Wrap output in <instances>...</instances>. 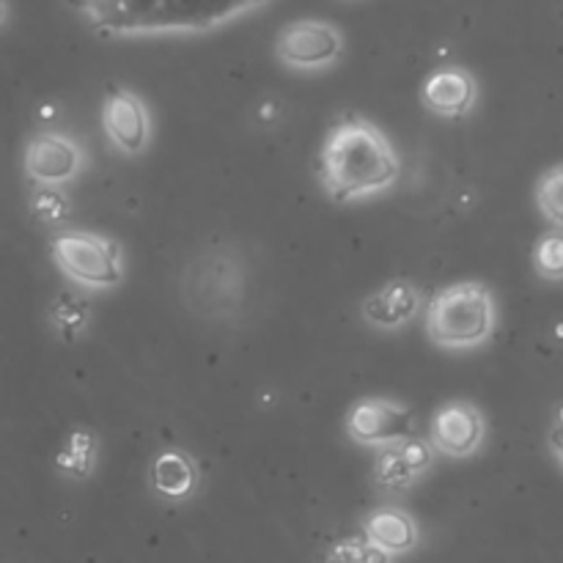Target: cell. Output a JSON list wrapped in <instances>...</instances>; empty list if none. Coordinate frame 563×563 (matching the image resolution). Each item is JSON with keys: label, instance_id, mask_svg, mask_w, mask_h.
<instances>
[{"label": "cell", "instance_id": "obj_1", "mask_svg": "<svg viewBox=\"0 0 563 563\" xmlns=\"http://www.w3.org/2000/svg\"><path fill=\"white\" fill-rule=\"evenodd\" d=\"M71 9L102 38L187 36L209 33L269 0H69Z\"/></svg>", "mask_w": 563, "mask_h": 563}, {"label": "cell", "instance_id": "obj_2", "mask_svg": "<svg viewBox=\"0 0 563 563\" xmlns=\"http://www.w3.org/2000/svg\"><path fill=\"white\" fill-rule=\"evenodd\" d=\"M401 159L374 121L346 113L330 126L319 152V181L330 201H363L394 187Z\"/></svg>", "mask_w": 563, "mask_h": 563}, {"label": "cell", "instance_id": "obj_3", "mask_svg": "<svg viewBox=\"0 0 563 563\" xmlns=\"http://www.w3.org/2000/svg\"><path fill=\"white\" fill-rule=\"evenodd\" d=\"M498 328V306L482 280H460L429 300L427 335L443 350H476Z\"/></svg>", "mask_w": 563, "mask_h": 563}, {"label": "cell", "instance_id": "obj_4", "mask_svg": "<svg viewBox=\"0 0 563 563\" xmlns=\"http://www.w3.org/2000/svg\"><path fill=\"white\" fill-rule=\"evenodd\" d=\"M60 273L86 289H115L124 280L126 264L119 242L97 231H60L49 245Z\"/></svg>", "mask_w": 563, "mask_h": 563}, {"label": "cell", "instance_id": "obj_5", "mask_svg": "<svg viewBox=\"0 0 563 563\" xmlns=\"http://www.w3.org/2000/svg\"><path fill=\"white\" fill-rule=\"evenodd\" d=\"M344 53V36L333 22L295 20L280 27L275 38V58L297 71L328 69Z\"/></svg>", "mask_w": 563, "mask_h": 563}, {"label": "cell", "instance_id": "obj_6", "mask_svg": "<svg viewBox=\"0 0 563 563\" xmlns=\"http://www.w3.org/2000/svg\"><path fill=\"white\" fill-rule=\"evenodd\" d=\"M350 440L366 449H390L416 434V416L410 407L390 399H361L346 416Z\"/></svg>", "mask_w": 563, "mask_h": 563}, {"label": "cell", "instance_id": "obj_7", "mask_svg": "<svg viewBox=\"0 0 563 563\" xmlns=\"http://www.w3.org/2000/svg\"><path fill=\"white\" fill-rule=\"evenodd\" d=\"M86 168V154L71 137L42 132L25 148V174L38 187H58L77 179Z\"/></svg>", "mask_w": 563, "mask_h": 563}, {"label": "cell", "instance_id": "obj_8", "mask_svg": "<svg viewBox=\"0 0 563 563\" xmlns=\"http://www.w3.org/2000/svg\"><path fill=\"white\" fill-rule=\"evenodd\" d=\"M429 443L438 454L467 460L484 443V416L471 401H449L429 423Z\"/></svg>", "mask_w": 563, "mask_h": 563}, {"label": "cell", "instance_id": "obj_9", "mask_svg": "<svg viewBox=\"0 0 563 563\" xmlns=\"http://www.w3.org/2000/svg\"><path fill=\"white\" fill-rule=\"evenodd\" d=\"M104 135L124 154H141L152 141V119L137 93L126 88H113L102 108Z\"/></svg>", "mask_w": 563, "mask_h": 563}, {"label": "cell", "instance_id": "obj_10", "mask_svg": "<svg viewBox=\"0 0 563 563\" xmlns=\"http://www.w3.org/2000/svg\"><path fill=\"white\" fill-rule=\"evenodd\" d=\"M421 99L429 113L443 115V119H462L476 104L478 86L471 71L462 66H443L427 77Z\"/></svg>", "mask_w": 563, "mask_h": 563}, {"label": "cell", "instance_id": "obj_11", "mask_svg": "<svg viewBox=\"0 0 563 563\" xmlns=\"http://www.w3.org/2000/svg\"><path fill=\"white\" fill-rule=\"evenodd\" d=\"M421 306V291L407 278H396L366 297L363 302V319L374 328L396 330L412 322Z\"/></svg>", "mask_w": 563, "mask_h": 563}, {"label": "cell", "instance_id": "obj_12", "mask_svg": "<svg viewBox=\"0 0 563 563\" xmlns=\"http://www.w3.org/2000/svg\"><path fill=\"white\" fill-rule=\"evenodd\" d=\"M368 542L388 555L410 553L418 544V526L407 511L401 509H379L363 526Z\"/></svg>", "mask_w": 563, "mask_h": 563}, {"label": "cell", "instance_id": "obj_13", "mask_svg": "<svg viewBox=\"0 0 563 563\" xmlns=\"http://www.w3.org/2000/svg\"><path fill=\"white\" fill-rule=\"evenodd\" d=\"M196 482H198L196 465H192L190 456L181 454V451H163V454L154 460L152 484L163 498H170V500L190 498L192 489H196Z\"/></svg>", "mask_w": 563, "mask_h": 563}, {"label": "cell", "instance_id": "obj_14", "mask_svg": "<svg viewBox=\"0 0 563 563\" xmlns=\"http://www.w3.org/2000/svg\"><path fill=\"white\" fill-rule=\"evenodd\" d=\"M537 209L553 229H563V163L544 170L537 181Z\"/></svg>", "mask_w": 563, "mask_h": 563}, {"label": "cell", "instance_id": "obj_15", "mask_svg": "<svg viewBox=\"0 0 563 563\" xmlns=\"http://www.w3.org/2000/svg\"><path fill=\"white\" fill-rule=\"evenodd\" d=\"M374 478H377L379 487L385 489H407L418 478L416 467L405 460L399 445H390V449H383L379 454L377 467H374Z\"/></svg>", "mask_w": 563, "mask_h": 563}, {"label": "cell", "instance_id": "obj_16", "mask_svg": "<svg viewBox=\"0 0 563 563\" xmlns=\"http://www.w3.org/2000/svg\"><path fill=\"white\" fill-rule=\"evenodd\" d=\"M533 269L544 280H563V229L539 236L533 245Z\"/></svg>", "mask_w": 563, "mask_h": 563}, {"label": "cell", "instance_id": "obj_17", "mask_svg": "<svg viewBox=\"0 0 563 563\" xmlns=\"http://www.w3.org/2000/svg\"><path fill=\"white\" fill-rule=\"evenodd\" d=\"M394 555L383 553L379 548H374L368 539H352V542H341L339 548H333V553L328 555L324 563H390Z\"/></svg>", "mask_w": 563, "mask_h": 563}, {"label": "cell", "instance_id": "obj_18", "mask_svg": "<svg viewBox=\"0 0 563 563\" xmlns=\"http://www.w3.org/2000/svg\"><path fill=\"white\" fill-rule=\"evenodd\" d=\"M33 209H36L38 218L47 220V223H58V220L66 218V209H69V203L64 201V196H60L55 187H42L36 196V201H33Z\"/></svg>", "mask_w": 563, "mask_h": 563}, {"label": "cell", "instance_id": "obj_19", "mask_svg": "<svg viewBox=\"0 0 563 563\" xmlns=\"http://www.w3.org/2000/svg\"><path fill=\"white\" fill-rule=\"evenodd\" d=\"M550 451H553V456L559 460V465L563 467V421L555 423L553 432H550Z\"/></svg>", "mask_w": 563, "mask_h": 563}, {"label": "cell", "instance_id": "obj_20", "mask_svg": "<svg viewBox=\"0 0 563 563\" xmlns=\"http://www.w3.org/2000/svg\"><path fill=\"white\" fill-rule=\"evenodd\" d=\"M5 20V5H3V0H0V22Z\"/></svg>", "mask_w": 563, "mask_h": 563}]
</instances>
